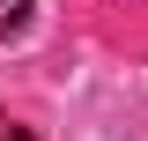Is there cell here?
<instances>
[{
  "label": "cell",
  "mask_w": 148,
  "mask_h": 141,
  "mask_svg": "<svg viewBox=\"0 0 148 141\" xmlns=\"http://www.w3.org/2000/svg\"><path fill=\"white\" fill-rule=\"evenodd\" d=\"M30 8L37 0H0V37H22L30 30Z\"/></svg>",
  "instance_id": "cell-1"
},
{
  "label": "cell",
  "mask_w": 148,
  "mask_h": 141,
  "mask_svg": "<svg viewBox=\"0 0 148 141\" xmlns=\"http://www.w3.org/2000/svg\"><path fill=\"white\" fill-rule=\"evenodd\" d=\"M0 141H37V134H30V126H8V119H0Z\"/></svg>",
  "instance_id": "cell-2"
}]
</instances>
